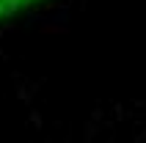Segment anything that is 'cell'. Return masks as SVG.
<instances>
[{
  "label": "cell",
  "instance_id": "cell-1",
  "mask_svg": "<svg viewBox=\"0 0 146 143\" xmlns=\"http://www.w3.org/2000/svg\"><path fill=\"white\" fill-rule=\"evenodd\" d=\"M33 3H41V0H0V19L14 17L17 11H22V8L33 6Z\"/></svg>",
  "mask_w": 146,
  "mask_h": 143
}]
</instances>
